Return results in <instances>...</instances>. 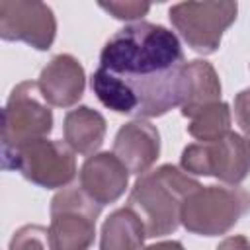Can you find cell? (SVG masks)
Segmentation results:
<instances>
[{
    "label": "cell",
    "mask_w": 250,
    "mask_h": 250,
    "mask_svg": "<svg viewBox=\"0 0 250 250\" xmlns=\"http://www.w3.org/2000/svg\"><path fill=\"white\" fill-rule=\"evenodd\" d=\"M188 82L180 39L168 27L150 21L129 23L111 35L90 78L94 94L105 107L139 119L182 107Z\"/></svg>",
    "instance_id": "1"
},
{
    "label": "cell",
    "mask_w": 250,
    "mask_h": 250,
    "mask_svg": "<svg viewBox=\"0 0 250 250\" xmlns=\"http://www.w3.org/2000/svg\"><path fill=\"white\" fill-rule=\"evenodd\" d=\"M197 188L201 184L189 178L188 172L164 164L135 182L127 207L137 213L148 238L164 236L178 229L182 205Z\"/></svg>",
    "instance_id": "2"
},
{
    "label": "cell",
    "mask_w": 250,
    "mask_h": 250,
    "mask_svg": "<svg viewBox=\"0 0 250 250\" xmlns=\"http://www.w3.org/2000/svg\"><path fill=\"white\" fill-rule=\"evenodd\" d=\"M250 209V195L238 186H207L191 191L180 211V223L193 234L229 232Z\"/></svg>",
    "instance_id": "3"
},
{
    "label": "cell",
    "mask_w": 250,
    "mask_h": 250,
    "mask_svg": "<svg viewBox=\"0 0 250 250\" xmlns=\"http://www.w3.org/2000/svg\"><path fill=\"white\" fill-rule=\"evenodd\" d=\"M2 166L21 172L25 180L47 189L64 188L76 176L74 150L62 141H49L47 137L2 150Z\"/></svg>",
    "instance_id": "4"
},
{
    "label": "cell",
    "mask_w": 250,
    "mask_h": 250,
    "mask_svg": "<svg viewBox=\"0 0 250 250\" xmlns=\"http://www.w3.org/2000/svg\"><path fill=\"white\" fill-rule=\"evenodd\" d=\"M102 205L80 186L59 191L51 201L49 240L53 250H90Z\"/></svg>",
    "instance_id": "5"
},
{
    "label": "cell",
    "mask_w": 250,
    "mask_h": 250,
    "mask_svg": "<svg viewBox=\"0 0 250 250\" xmlns=\"http://www.w3.org/2000/svg\"><path fill=\"white\" fill-rule=\"evenodd\" d=\"M182 168L236 186L250 174V139L230 131L213 143H193L182 152Z\"/></svg>",
    "instance_id": "6"
},
{
    "label": "cell",
    "mask_w": 250,
    "mask_h": 250,
    "mask_svg": "<svg viewBox=\"0 0 250 250\" xmlns=\"http://www.w3.org/2000/svg\"><path fill=\"white\" fill-rule=\"evenodd\" d=\"M236 12V2H182L170 8L168 18L193 51L209 55L219 49Z\"/></svg>",
    "instance_id": "7"
},
{
    "label": "cell",
    "mask_w": 250,
    "mask_h": 250,
    "mask_svg": "<svg viewBox=\"0 0 250 250\" xmlns=\"http://www.w3.org/2000/svg\"><path fill=\"white\" fill-rule=\"evenodd\" d=\"M53 129V113L37 82L18 84L4 107L2 150L18 148L29 141L45 139Z\"/></svg>",
    "instance_id": "8"
},
{
    "label": "cell",
    "mask_w": 250,
    "mask_h": 250,
    "mask_svg": "<svg viewBox=\"0 0 250 250\" xmlns=\"http://www.w3.org/2000/svg\"><path fill=\"white\" fill-rule=\"evenodd\" d=\"M57 21L53 10L43 2H0V35L6 41H25L45 51L53 45Z\"/></svg>",
    "instance_id": "9"
},
{
    "label": "cell",
    "mask_w": 250,
    "mask_h": 250,
    "mask_svg": "<svg viewBox=\"0 0 250 250\" xmlns=\"http://www.w3.org/2000/svg\"><path fill=\"white\" fill-rule=\"evenodd\" d=\"M129 170L113 152H100L88 156L82 164L78 186L102 207L117 201L127 188Z\"/></svg>",
    "instance_id": "10"
},
{
    "label": "cell",
    "mask_w": 250,
    "mask_h": 250,
    "mask_svg": "<svg viewBox=\"0 0 250 250\" xmlns=\"http://www.w3.org/2000/svg\"><path fill=\"white\" fill-rule=\"evenodd\" d=\"M160 152V135L154 125L143 119L125 123L113 141V154L125 164L129 174L143 176L156 162Z\"/></svg>",
    "instance_id": "11"
},
{
    "label": "cell",
    "mask_w": 250,
    "mask_h": 250,
    "mask_svg": "<svg viewBox=\"0 0 250 250\" xmlns=\"http://www.w3.org/2000/svg\"><path fill=\"white\" fill-rule=\"evenodd\" d=\"M37 84L49 105L70 107L84 94V68L72 55H57L41 70Z\"/></svg>",
    "instance_id": "12"
},
{
    "label": "cell",
    "mask_w": 250,
    "mask_h": 250,
    "mask_svg": "<svg viewBox=\"0 0 250 250\" xmlns=\"http://www.w3.org/2000/svg\"><path fill=\"white\" fill-rule=\"evenodd\" d=\"M64 143L84 156H94L105 137V119L92 107H76L64 117Z\"/></svg>",
    "instance_id": "13"
},
{
    "label": "cell",
    "mask_w": 250,
    "mask_h": 250,
    "mask_svg": "<svg viewBox=\"0 0 250 250\" xmlns=\"http://www.w3.org/2000/svg\"><path fill=\"white\" fill-rule=\"evenodd\" d=\"M188 96L182 104L184 117H195L205 107L213 105L221 98V82L215 68L207 61L188 62Z\"/></svg>",
    "instance_id": "14"
},
{
    "label": "cell",
    "mask_w": 250,
    "mask_h": 250,
    "mask_svg": "<svg viewBox=\"0 0 250 250\" xmlns=\"http://www.w3.org/2000/svg\"><path fill=\"white\" fill-rule=\"evenodd\" d=\"M146 232L137 213L123 207L105 219L102 227L100 250H143Z\"/></svg>",
    "instance_id": "15"
},
{
    "label": "cell",
    "mask_w": 250,
    "mask_h": 250,
    "mask_svg": "<svg viewBox=\"0 0 250 250\" xmlns=\"http://www.w3.org/2000/svg\"><path fill=\"white\" fill-rule=\"evenodd\" d=\"M188 133L199 143H213V141L223 139L227 133H230L229 105L223 102H217L205 107L195 117H191V123L188 125Z\"/></svg>",
    "instance_id": "16"
},
{
    "label": "cell",
    "mask_w": 250,
    "mask_h": 250,
    "mask_svg": "<svg viewBox=\"0 0 250 250\" xmlns=\"http://www.w3.org/2000/svg\"><path fill=\"white\" fill-rule=\"evenodd\" d=\"M10 250H53L49 240V229L39 225H25L14 232Z\"/></svg>",
    "instance_id": "17"
},
{
    "label": "cell",
    "mask_w": 250,
    "mask_h": 250,
    "mask_svg": "<svg viewBox=\"0 0 250 250\" xmlns=\"http://www.w3.org/2000/svg\"><path fill=\"white\" fill-rule=\"evenodd\" d=\"M100 8L109 12L117 20H139L150 10V4L146 2H109V4L102 2Z\"/></svg>",
    "instance_id": "18"
},
{
    "label": "cell",
    "mask_w": 250,
    "mask_h": 250,
    "mask_svg": "<svg viewBox=\"0 0 250 250\" xmlns=\"http://www.w3.org/2000/svg\"><path fill=\"white\" fill-rule=\"evenodd\" d=\"M234 119L238 127L250 137V88L242 90L234 98Z\"/></svg>",
    "instance_id": "19"
},
{
    "label": "cell",
    "mask_w": 250,
    "mask_h": 250,
    "mask_svg": "<svg viewBox=\"0 0 250 250\" xmlns=\"http://www.w3.org/2000/svg\"><path fill=\"white\" fill-rule=\"evenodd\" d=\"M217 250H250V242H248L246 236H240V234H236V236H227V238L217 246Z\"/></svg>",
    "instance_id": "20"
},
{
    "label": "cell",
    "mask_w": 250,
    "mask_h": 250,
    "mask_svg": "<svg viewBox=\"0 0 250 250\" xmlns=\"http://www.w3.org/2000/svg\"><path fill=\"white\" fill-rule=\"evenodd\" d=\"M145 250H184V246L178 242V240H168V242H158V244H152Z\"/></svg>",
    "instance_id": "21"
}]
</instances>
